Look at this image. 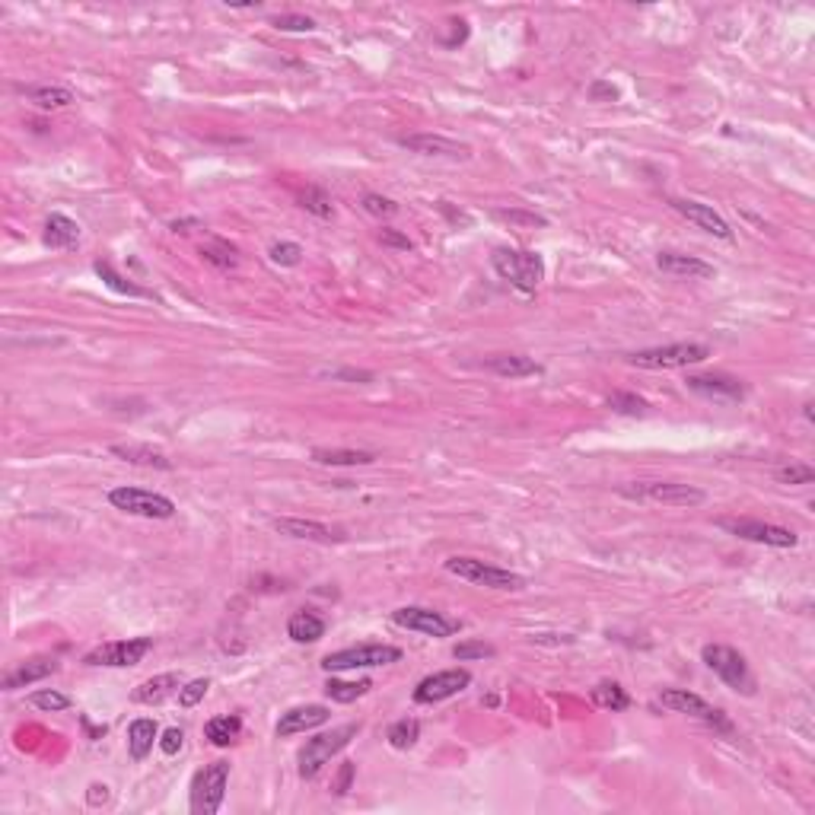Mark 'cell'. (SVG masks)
<instances>
[{
    "mask_svg": "<svg viewBox=\"0 0 815 815\" xmlns=\"http://www.w3.org/2000/svg\"><path fill=\"white\" fill-rule=\"evenodd\" d=\"M89 790H93V793H89V802H93V806H96V802H99V800H102V802L108 800V793H106L108 787H99V783H96V787H89Z\"/></svg>",
    "mask_w": 815,
    "mask_h": 815,
    "instance_id": "obj_51",
    "label": "cell"
},
{
    "mask_svg": "<svg viewBox=\"0 0 815 815\" xmlns=\"http://www.w3.org/2000/svg\"><path fill=\"white\" fill-rule=\"evenodd\" d=\"M704 666L710 669V672L717 675V679L723 681V685H729L733 691H742V694H752L755 691V679H752V669H748L746 656L739 653V650L733 647H723V644H708L701 653Z\"/></svg>",
    "mask_w": 815,
    "mask_h": 815,
    "instance_id": "obj_4",
    "label": "cell"
},
{
    "mask_svg": "<svg viewBox=\"0 0 815 815\" xmlns=\"http://www.w3.org/2000/svg\"><path fill=\"white\" fill-rule=\"evenodd\" d=\"M108 452L125 458V462H131V465H144V468H160V472H169V468H172V462H169L160 449L144 446V443H112Z\"/></svg>",
    "mask_w": 815,
    "mask_h": 815,
    "instance_id": "obj_22",
    "label": "cell"
},
{
    "mask_svg": "<svg viewBox=\"0 0 815 815\" xmlns=\"http://www.w3.org/2000/svg\"><path fill=\"white\" fill-rule=\"evenodd\" d=\"M398 144L421 156H443V160H468L472 156L468 144H458L443 134H408V137H398Z\"/></svg>",
    "mask_w": 815,
    "mask_h": 815,
    "instance_id": "obj_16",
    "label": "cell"
},
{
    "mask_svg": "<svg viewBox=\"0 0 815 815\" xmlns=\"http://www.w3.org/2000/svg\"><path fill=\"white\" fill-rule=\"evenodd\" d=\"M208 688H210V679H195V681H189V685L179 688V704H182V708H195L198 701H204V694H208Z\"/></svg>",
    "mask_w": 815,
    "mask_h": 815,
    "instance_id": "obj_43",
    "label": "cell"
},
{
    "mask_svg": "<svg viewBox=\"0 0 815 815\" xmlns=\"http://www.w3.org/2000/svg\"><path fill=\"white\" fill-rule=\"evenodd\" d=\"M93 268H96V274H99L102 281H106V287H112L115 293H125V297H147V290H141V287H137V283L125 281L122 274H115V271H112V264H106V262H96Z\"/></svg>",
    "mask_w": 815,
    "mask_h": 815,
    "instance_id": "obj_36",
    "label": "cell"
},
{
    "mask_svg": "<svg viewBox=\"0 0 815 815\" xmlns=\"http://www.w3.org/2000/svg\"><path fill=\"white\" fill-rule=\"evenodd\" d=\"M268 255H271V262L281 264V268H293V264H300V258H303V249H300L297 243H274Z\"/></svg>",
    "mask_w": 815,
    "mask_h": 815,
    "instance_id": "obj_41",
    "label": "cell"
},
{
    "mask_svg": "<svg viewBox=\"0 0 815 815\" xmlns=\"http://www.w3.org/2000/svg\"><path fill=\"white\" fill-rule=\"evenodd\" d=\"M774 478L781 481V485H809V481H815V468L800 465V462H790V465H783V468H777Z\"/></svg>",
    "mask_w": 815,
    "mask_h": 815,
    "instance_id": "obj_39",
    "label": "cell"
},
{
    "mask_svg": "<svg viewBox=\"0 0 815 815\" xmlns=\"http://www.w3.org/2000/svg\"><path fill=\"white\" fill-rule=\"evenodd\" d=\"M29 704L39 710H45V714H54V710H68L70 708V698L61 691H51V688H39V691L29 694Z\"/></svg>",
    "mask_w": 815,
    "mask_h": 815,
    "instance_id": "obj_37",
    "label": "cell"
},
{
    "mask_svg": "<svg viewBox=\"0 0 815 815\" xmlns=\"http://www.w3.org/2000/svg\"><path fill=\"white\" fill-rule=\"evenodd\" d=\"M660 704L669 710H675V714H688V717H694V720L708 723V727L720 729V733H729V729H733V723L727 720V714H723L720 708L708 704L701 694L685 691V688H666V691L660 694Z\"/></svg>",
    "mask_w": 815,
    "mask_h": 815,
    "instance_id": "obj_10",
    "label": "cell"
},
{
    "mask_svg": "<svg viewBox=\"0 0 815 815\" xmlns=\"http://www.w3.org/2000/svg\"><path fill=\"white\" fill-rule=\"evenodd\" d=\"M656 264H660V271L675 274V277H698V281H708V277L717 274L714 264L701 262V258H694V255H679V252H660V255H656Z\"/></svg>",
    "mask_w": 815,
    "mask_h": 815,
    "instance_id": "obj_21",
    "label": "cell"
},
{
    "mask_svg": "<svg viewBox=\"0 0 815 815\" xmlns=\"http://www.w3.org/2000/svg\"><path fill=\"white\" fill-rule=\"evenodd\" d=\"M58 669H61V662L54 660V656H35V660H26V662H20V666L10 669V672L4 675V691H16V688L35 685V681L54 675Z\"/></svg>",
    "mask_w": 815,
    "mask_h": 815,
    "instance_id": "obj_19",
    "label": "cell"
},
{
    "mask_svg": "<svg viewBox=\"0 0 815 815\" xmlns=\"http://www.w3.org/2000/svg\"><path fill=\"white\" fill-rule=\"evenodd\" d=\"M446 570L456 573V577L468 579L475 587H487V589H526V577H519L513 570H504V567L485 564L478 558H449L446 560Z\"/></svg>",
    "mask_w": 815,
    "mask_h": 815,
    "instance_id": "obj_6",
    "label": "cell"
},
{
    "mask_svg": "<svg viewBox=\"0 0 815 815\" xmlns=\"http://www.w3.org/2000/svg\"><path fill=\"white\" fill-rule=\"evenodd\" d=\"M182 746H185V733L179 727H169L166 733H162V739H160L162 755H176Z\"/></svg>",
    "mask_w": 815,
    "mask_h": 815,
    "instance_id": "obj_46",
    "label": "cell"
},
{
    "mask_svg": "<svg viewBox=\"0 0 815 815\" xmlns=\"http://www.w3.org/2000/svg\"><path fill=\"white\" fill-rule=\"evenodd\" d=\"M229 781V762L204 764L191 781V812L195 815H214L223 806Z\"/></svg>",
    "mask_w": 815,
    "mask_h": 815,
    "instance_id": "obj_8",
    "label": "cell"
},
{
    "mask_svg": "<svg viewBox=\"0 0 815 815\" xmlns=\"http://www.w3.org/2000/svg\"><path fill=\"white\" fill-rule=\"evenodd\" d=\"M156 736H160V727H156L153 720H147V717H141V720H134L128 727V752L134 762H144L150 755V748H153Z\"/></svg>",
    "mask_w": 815,
    "mask_h": 815,
    "instance_id": "obj_26",
    "label": "cell"
},
{
    "mask_svg": "<svg viewBox=\"0 0 815 815\" xmlns=\"http://www.w3.org/2000/svg\"><path fill=\"white\" fill-rule=\"evenodd\" d=\"M108 504H112L115 510L128 513V516H141V519H172L176 516V504H172L166 494L144 491V487H115V491H108Z\"/></svg>",
    "mask_w": 815,
    "mask_h": 815,
    "instance_id": "obj_7",
    "label": "cell"
},
{
    "mask_svg": "<svg viewBox=\"0 0 815 815\" xmlns=\"http://www.w3.org/2000/svg\"><path fill=\"white\" fill-rule=\"evenodd\" d=\"M379 243H383V245H389V249H402V252L414 249V245H412V239H408V236H402V233H395V229H379Z\"/></svg>",
    "mask_w": 815,
    "mask_h": 815,
    "instance_id": "obj_47",
    "label": "cell"
},
{
    "mask_svg": "<svg viewBox=\"0 0 815 815\" xmlns=\"http://www.w3.org/2000/svg\"><path fill=\"white\" fill-rule=\"evenodd\" d=\"M685 385L698 395L710 398V402H742L746 398V385L742 379L727 376V373H708V376H688Z\"/></svg>",
    "mask_w": 815,
    "mask_h": 815,
    "instance_id": "obj_17",
    "label": "cell"
},
{
    "mask_svg": "<svg viewBox=\"0 0 815 815\" xmlns=\"http://www.w3.org/2000/svg\"><path fill=\"white\" fill-rule=\"evenodd\" d=\"M593 704L596 708H602V710H625V708H631V694L625 691V688L618 685V681H599V685L593 688Z\"/></svg>",
    "mask_w": 815,
    "mask_h": 815,
    "instance_id": "obj_30",
    "label": "cell"
},
{
    "mask_svg": "<svg viewBox=\"0 0 815 815\" xmlns=\"http://www.w3.org/2000/svg\"><path fill=\"white\" fill-rule=\"evenodd\" d=\"M153 650V637H128V640H112V644H102V647L89 650L83 656L87 666H108V669H128L137 666L144 656Z\"/></svg>",
    "mask_w": 815,
    "mask_h": 815,
    "instance_id": "obj_11",
    "label": "cell"
},
{
    "mask_svg": "<svg viewBox=\"0 0 815 815\" xmlns=\"http://www.w3.org/2000/svg\"><path fill=\"white\" fill-rule=\"evenodd\" d=\"M312 462L319 465H370L376 462V452L370 449H312Z\"/></svg>",
    "mask_w": 815,
    "mask_h": 815,
    "instance_id": "obj_29",
    "label": "cell"
},
{
    "mask_svg": "<svg viewBox=\"0 0 815 815\" xmlns=\"http://www.w3.org/2000/svg\"><path fill=\"white\" fill-rule=\"evenodd\" d=\"M717 526L727 529L729 535H739L746 542H758V545H771V548H793L800 542L793 529L762 523V519H717Z\"/></svg>",
    "mask_w": 815,
    "mask_h": 815,
    "instance_id": "obj_12",
    "label": "cell"
},
{
    "mask_svg": "<svg viewBox=\"0 0 815 815\" xmlns=\"http://www.w3.org/2000/svg\"><path fill=\"white\" fill-rule=\"evenodd\" d=\"M452 656H456L458 662H465V660H485V656H494V647H491V644H485V640H475V644H458V647L452 650Z\"/></svg>",
    "mask_w": 815,
    "mask_h": 815,
    "instance_id": "obj_44",
    "label": "cell"
},
{
    "mask_svg": "<svg viewBox=\"0 0 815 815\" xmlns=\"http://www.w3.org/2000/svg\"><path fill=\"white\" fill-rule=\"evenodd\" d=\"M672 204L675 210H679L681 217H685V220H691L694 227H701L704 233H710V236H717V239H733V229H729V223L723 220L720 214H717L714 208H710V204H701V201H688V198H672Z\"/></svg>",
    "mask_w": 815,
    "mask_h": 815,
    "instance_id": "obj_18",
    "label": "cell"
},
{
    "mask_svg": "<svg viewBox=\"0 0 815 815\" xmlns=\"http://www.w3.org/2000/svg\"><path fill=\"white\" fill-rule=\"evenodd\" d=\"M625 497L634 500H653L662 506H698L708 500V494L694 485H675V481H640V485L621 487Z\"/></svg>",
    "mask_w": 815,
    "mask_h": 815,
    "instance_id": "obj_9",
    "label": "cell"
},
{
    "mask_svg": "<svg viewBox=\"0 0 815 815\" xmlns=\"http://www.w3.org/2000/svg\"><path fill=\"white\" fill-rule=\"evenodd\" d=\"M80 243V227L70 217L51 214L45 220V245L48 249H74Z\"/></svg>",
    "mask_w": 815,
    "mask_h": 815,
    "instance_id": "obj_24",
    "label": "cell"
},
{
    "mask_svg": "<svg viewBox=\"0 0 815 815\" xmlns=\"http://www.w3.org/2000/svg\"><path fill=\"white\" fill-rule=\"evenodd\" d=\"M370 688H373L370 679H360V681L329 679V685H325V694H329L331 701H338V704H351V701H357V698H364Z\"/></svg>",
    "mask_w": 815,
    "mask_h": 815,
    "instance_id": "obj_33",
    "label": "cell"
},
{
    "mask_svg": "<svg viewBox=\"0 0 815 815\" xmlns=\"http://www.w3.org/2000/svg\"><path fill=\"white\" fill-rule=\"evenodd\" d=\"M402 660V650L389 647V644H360V647L335 650L322 660L325 672H351V669H373V666H392Z\"/></svg>",
    "mask_w": 815,
    "mask_h": 815,
    "instance_id": "obj_5",
    "label": "cell"
},
{
    "mask_svg": "<svg viewBox=\"0 0 815 815\" xmlns=\"http://www.w3.org/2000/svg\"><path fill=\"white\" fill-rule=\"evenodd\" d=\"M287 634H290V640H297V644H316V640L325 637V618H319V615L310 612V608H300V612L290 615Z\"/></svg>",
    "mask_w": 815,
    "mask_h": 815,
    "instance_id": "obj_25",
    "label": "cell"
},
{
    "mask_svg": "<svg viewBox=\"0 0 815 815\" xmlns=\"http://www.w3.org/2000/svg\"><path fill=\"white\" fill-rule=\"evenodd\" d=\"M708 357H710L708 344L681 341V344H666V347H647V351H637V354L627 357V364L640 366V370H679V366L704 364Z\"/></svg>",
    "mask_w": 815,
    "mask_h": 815,
    "instance_id": "obj_3",
    "label": "cell"
},
{
    "mask_svg": "<svg viewBox=\"0 0 815 815\" xmlns=\"http://www.w3.org/2000/svg\"><path fill=\"white\" fill-rule=\"evenodd\" d=\"M26 96L32 106L45 108V112H51V108H68L70 102H74V93H70L68 87H32Z\"/></svg>",
    "mask_w": 815,
    "mask_h": 815,
    "instance_id": "obj_32",
    "label": "cell"
},
{
    "mask_svg": "<svg viewBox=\"0 0 815 815\" xmlns=\"http://www.w3.org/2000/svg\"><path fill=\"white\" fill-rule=\"evenodd\" d=\"M191 227H201V220H198V217H189V220H172L169 223L172 233H191Z\"/></svg>",
    "mask_w": 815,
    "mask_h": 815,
    "instance_id": "obj_49",
    "label": "cell"
},
{
    "mask_svg": "<svg viewBox=\"0 0 815 815\" xmlns=\"http://www.w3.org/2000/svg\"><path fill=\"white\" fill-rule=\"evenodd\" d=\"M329 708L325 704H306V708H293L277 720V736H297L306 729H316L329 723Z\"/></svg>",
    "mask_w": 815,
    "mask_h": 815,
    "instance_id": "obj_20",
    "label": "cell"
},
{
    "mask_svg": "<svg viewBox=\"0 0 815 815\" xmlns=\"http://www.w3.org/2000/svg\"><path fill=\"white\" fill-rule=\"evenodd\" d=\"M351 781H354V762H344L341 764V774H338V783H335V793L344 796L347 790H351Z\"/></svg>",
    "mask_w": 815,
    "mask_h": 815,
    "instance_id": "obj_48",
    "label": "cell"
},
{
    "mask_svg": "<svg viewBox=\"0 0 815 815\" xmlns=\"http://www.w3.org/2000/svg\"><path fill=\"white\" fill-rule=\"evenodd\" d=\"M599 93H606L608 99H618V89L608 87V83H596V87H593V99H596V96H599Z\"/></svg>",
    "mask_w": 815,
    "mask_h": 815,
    "instance_id": "obj_50",
    "label": "cell"
},
{
    "mask_svg": "<svg viewBox=\"0 0 815 815\" xmlns=\"http://www.w3.org/2000/svg\"><path fill=\"white\" fill-rule=\"evenodd\" d=\"M271 26H274L277 32H312L316 23H312L310 16H300V14H281L271 20Z\"/></svg>",
    "mask_w": 815,
    "mask_h": 815,
    "instance_id": "obj_40",
    "label": "cell"
},
{
    "mask_svg": "<svg viewBox=\"0 0 815 815\" xmlns=\"http://www.w3.org/2000/svg\"><path fill=\"white\" fill-rule=\"evenodd\" d=\"M357 733H360L357 723H344V727L331 729V733L312 736V739L300 748V777H303V781H312V777H316L341 748H347V742H351Z\"/></svg>",
    "mask_w": 815,
    "mask_h": 815,
    "instance_id": "obj_2",
    "label": "cell"
},
{
    "mask_svg": "<svg viewBox=\"0 0 815 815\" xmlns=\"http://www.w3.org/2000/svg\"><path fill=\"white\" fill-rule=\"evenodd\" d=\"M608 408L618 414H647V402L640 395H634V392H615V395H608Z\"/></svg>",
    "mask_w": 815,
    "mask_h": 815,
    "instance_id": "obj_38",
    "label": "cell"
},
{
    "mask_svg": "<svg viewBox=\"0 0 815 815\" xmlns=\"http://www.w3.org/2000/svg\"><path fill=\"white\" fill-rule=\"evenodd\" d=\"M491 268L504 277L506 283L519 290V293H535L539 283L545 281V262L539 252L523 249H494Z\"/></svg>",
    "mask_w": 815,
    "mask_h": 815,
    "instance_id": "obj_1",
    "label": "cell"
},
{
    "mask_svg": "<svg viewBox=\"0 0 815 815\" xmlns=\"http://www.w3.org/2000/svg\"><path fill=\"white\" fill-rule=\"evenodd\" d=\"M271 526H274L281 535H290V539L322 542V545H341V542H347V533H344L341 526H329V523H319V519L283 516V519H274Z\"/></svg>",
    "mask_w": 815,
    "mask_h": 815,
    "instance_id": "obj_15",
    "label": "cell"
},
{
    "mask_svg": "<svg viewBox=\"0 0 815 815\" xmlns=\"http://www.w3.org/2000/svg\"><path fill=\"white\" fill-rule=\"evenodd\" d=\"M201 255L204 262H210L214 268H236L239 264V249L236 245H229L227 239H208V243H201Z\"/></svg>",
    "mask_w": 815,
    "mask_h": 815,
    "instance_id": "obj_31",
    "label": "cell"
},
{
    "mask_svg": "<svg viewBox=\"0 0 815 815\" xmlns=\"http://www.w3.org/2000/svg\"><path fill=\"white\" fill-rule=\"evenodd\" d=\"M239 733H243V720L233 714L214 717V720H208V727H204V736H208L210 746H217V748L233 746V742L239 739Z\"/></svg>",
    "mask_w": 815,
    "mask_h": 815,
    "instance_id": "obj_28",
    "label": "cell"
},
{
    "mask_svg": "<svg viewBox=\"0 0 815 815\" xmlns=\"http://www.w3.org/2000/svg\"><path fill=\"white\" fill-rule=\"evenodd\" d=\"M418 736H421V723L412 720V717H402V720H395L389 727L385 739H389L392 748H412L418 742Z\"/></svg>",
    "mask_w": 815,
    "mask_h": 815,
    "instance_id": "obj_34",
    "label": "cell"
},
{
    "mask_svg": "<svg viewBox=\"0 0 815 815\" xmlns=\"http://www.w3.org/2000/svg\"><path fill=\"white\" fill-rule=\"evenodd\" d=\"M472 685V672L468 669H446V672H433L418 681L414 688V701L418 704H440L456 698L458 691Z\"/></svg>",
    "mask_w": 815,
    "mask_h": 815,
    "instance_id": "obj_13",
    "label": "cell"
},
{
    "mask_svg": "<svg viewBox=\"0 0 815 815\" xmlns=\"http://www.w3.org/2000/svg\"><path fill=\"white\" fill-rule=\"evenodd\" d=\"M360 208H364L370 217H379V220H383V217H395L398 214V204L392 201V198H383V195H364L360 198Z\"/></svg>",
    "mask_w": 815,
    "mask_h": 815,
    "instance_id": "obj_42",
    "label": "cell"
},
{
    "mask_svg": "<svg viewBox=\"0 0 815 815\" xmlns=\"http://www.w3.org/2000/svg\"><path fill=\"white\" fill-rule=\"evenodd\" d=\"M392 621L404 631H418L427 634V637H452L458 631L456 618H446L443 612H433V608H421V606H408L392 612Z\"/></svg>",
    "mask_w": 815,
    "mask_h": 815,
    "instance_id": "obj_14",
    "label": "cell"
},
{
    "mask_svg": "<svg viewBox=\"0 0 815 815\" xmlns=\"http://www.w3.org/2000/svg\"><path fill=\"white\" fill-rule=\"evenodd\" d=\"M300 208L310 210V214L322 217V220H329L335 210H331V198L325 189H319V185H310V189L300 191Z\"/></svg>",
    "mask_w": 815,
    "mask_h": 815,
    "instance_id": "obj_35",
    "label": "cell"
},
{
    "mask_svg": "<svg viewBox=\"0 0 815 815\" xmlns=\"http://www.w3.org/2000/svg\"><path fill=\"white\" fill-rule=\"evenodd\" d=\"M487 370H494L497 376H506V379H526L542 373V366L529 357H519V354H500V357L487 360Z\"/></svg>",
    "mask_w": 815,
    "mask_h": 815,
    "instance_id": "obj_27",
    "label": "cell"
},
{
    "mask_svg": "<svg viewBox=\"0 0 815 815\" xmlns=\"http://www.w3.org/2000/svg\"><path fill=\"white\" fill-rule=\"evenodd\" d=\"M494 217L504 223H516V227H545V217L526 214V210H494Z\"/></svg>",
    "mask_w": 815,
    "mask_h": 815,
    "instance_id": "obj_45",
    "label": "cell"
},
{
    "mask_svg": "<svg viewBox=\"0 0 815 815\" xmlns=\"http://www.w3.org/2000/svg\"><path fill=\"white\" fill-rule=\"evenodd\" d=\"M179 688H182V681H179L176 672H162V675H153V679L141 681V685L134 688V698L137 704H147V708H153V704H162L169 698V694H176Z\"/></svg>",
    "mask_w": 815,
    "mask_h": 815,
    "instance_id": "obj_23",
    "label": "cell"
}]
</instances>
